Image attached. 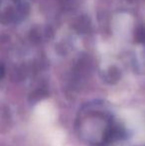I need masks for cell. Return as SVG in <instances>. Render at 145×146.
Instances as JSON below:
<instances>
[{
	"instance_id": "cell-1",
	"label": "cell",
	"mask_w": 145,
	"mask_h": 146,
	"mask_svg": "<svg viewBox=\"0 0 145 146\" xmlns=\"http://www.w3.org/2000/svg\"><path fill=\"white\" fill-rule=\"evenodd\" d=\"M75 130L79 138L89 146H107L122 138L125 132L103 102H89L79 110Z\"/></svg>"
}]
</instances>
